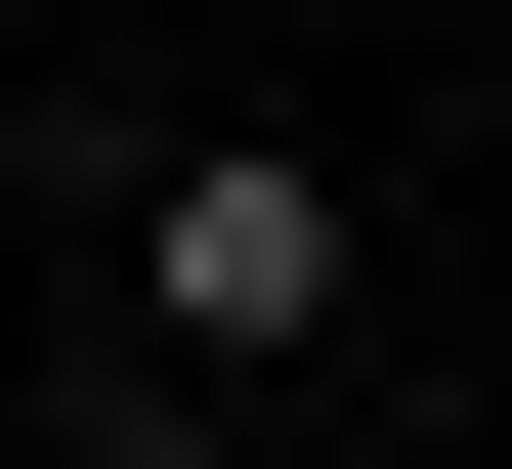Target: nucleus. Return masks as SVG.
I'll return each instance as SVG.
<instances>
[{"label":"nucleus","instance_id":"obj_2","mask_svg":"<svg viewBox=\"0 0 512 469\" xmlns=\"http://www.w3.org/2000/svg\"><path fill=\"white\" fill-rule=\"evenodd\" d=\"M128 469H256V427H128Z\"/></svg>","mask_w":512,"mask_h":469},{"label":"nucleus","instance_id":"obj_1","mask_svg":"<svg viewBox=\"0 0 512 469\" xmlns=\"http://www.w3.org/2000/svg\"><path fill=\"white\" fill-rule=\"evenodd\" d=\"M86 214H128V342H171V384H299L384 299V171H342V128H128Z\"/></svg>","mask_w":512,"mask_h":469},{"label":"nucleus","instance_id":"obj_3","mask_svg":"<svg viewBox=\"0 0 512 469\" xmlns=\"http://www.w3.org/2000/svg\"><path fill=\"white\" fill-rule=\"evenodd\" d=\"M470 469H512V427H470Z\"/></svg>","mask_w":512,"mask_h":469}]
</instances>
